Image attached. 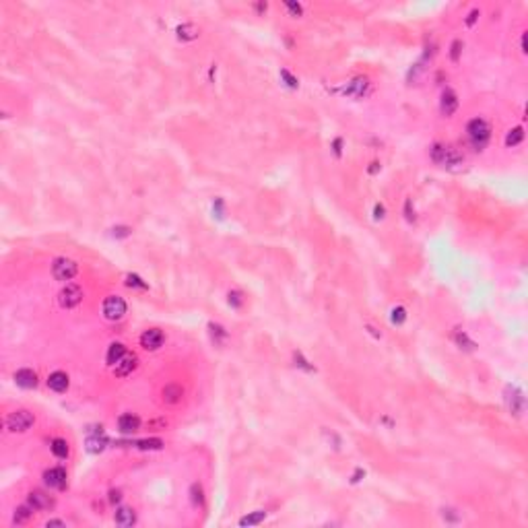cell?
Wrapping results in <instances>:
<instances>
[{
    "instance_id": "obj_1",
    "label": "cell",
    "mask_w": 528,
    "mask_h": 528,
    "mask_svg": "<svg viewBox=\"0 0 528 528\" xmlns=\"http://www.w3.org/2000/svg\"><path fill=\"white\" fill-rule=\"evenodd\" d=\"M432 159L437 165H444V167H458L465 163V155L456 147H450V145H434Z\"/></svg>"
},
{
    "instance_id": "obj_2",
    "label": "cell",
    "mask_w": 528,
    "mask_h": 528,
    "mask_svg": "<svg viewBox=\"0 0 528 528\" xmlns=\"http://www.w3.org/2000/svg\"><path fill=\"white\" fill-rule=\"evenodd\" d=\"M466 134H468L470 145L475 147L477 151H481L485 145L489 143L491 126L487 124V120H483V118H475V120H470V122H468V126H466Z\"/></svg>"
},
{
    "instance_id": "obj_3",
    "label": "cell",
    "mask_w": 528,
    "mask_h": 528,
    "mask_svg": "<svg viewBox=\"0 0 528 528\" xmlns=\"http://www.w3.org/2000/svg\"><path fill=\"white\" fill-rule=\"evenodd\" d=\"M79 273V266L74 260H70V258H56L52 264V275L56 281H62V283H66L70 281V279H74Z\"/></svg>"
},
{
    "instance_id": "obj_4",
    "label": "cell",
    "mask_w": 528,
    "mask_h": 528,
    "mask_svg": "<svg viewBox=\"0 0 528 528\" xmlns=\"http://www.w3.org/2000/svg\"><path fill=\"white\" fill-rule=\"evenodd\" d=\"M33 415H31L29 411H25V408H19V411H13L8 417H6V429L8 432H19V434H23L27 432V429L33 425Z\"/></svg>"
},
{
    "instance_id": "obj_5",
    "label": "cell",
    "mask_w": 528,
    "mask_h": 528,
    "mask_svg": "<svg viewBox=\"0 0 528 528\" xmlns=\"http://www.w3.org/2000/svg\"><path fill=\"white\" fill-rule=\"evenodd\" d=\"M126 314V301L118 295H110L103 301V316L107 320H120Z\"/></svg>"
},
{
    "instance_id": "obj_6",
    "label": "cell",
    "mask_w": 528,
    "mask_h": 528,
    "mask_svg": "<svg viewBox=\"0 0 528 528\" xmlns=\"http://www.w3.org/2000/svg\"><path fill=\"white\" fill-rule=\"evenodd\" d=\"M81 299H83V291H81V287H79V285H72V283H68V285L58 293V304H60L62 308H66V310H70V308H74V306H79V304H81Z\"/></svg>"
},
{
    "instance_id": "obj_7",
    "label": "cell",
    "mask_w": 528,
    "mask_h": 528,
    "mask_svg": "<svg viewBox=\"0 0 528 528\" xmlns=\"http://www.w3.org/2000/svg\"><path fill=\"white\" fill-rule=\"evenodd\" d=\"M44 481H46L48 487L64 489L66 487V470H64L62 466H54V468L44 472Z\"/></svg>"
},
{
    "instance_id": "obj_8",
    "label": "cell",
    "mask_w": 528,
    "mask_h": 528,
    "mask_svg": "<svg viewBox=\"0 0 528 528\" xmlns=\"http://www.w3.org/2000/svg\"><path fill=\"white\" fill-rule=\"evenodd\" d=\"M141 344H143V349H147V351H155V349H159L161 344H163V332H161L159 328H149V330H145L143 335H141Z\"/></svg>"
},
{
    "instance_id": "obj_9",
    "label": "cell",
    "mask_w": 528,
    "mask_h": 528,
    "mask_svg": "<svg viewBox=\"0 0 528 528\" xmlns=\"http://www.w3.org/2000/svg\"><path fill=\"white\" fill-rule=\"evenodd\" d=\"M27 503L31 505L33 510H48L54 505V499L50 497V495L46 491H41V489H33L29 495H27Z\"/></svg>"
},
{
    "instance_id": "obj_10",
    "label": "cell",
    "mask_w": 528,
    "mask_h": 528,
    "mask_svg": "<svg viewBox=\"0 0 528 528\" xmlns=\"http://www.w3.org/2000/svg\"><path fill=\"white\" fill-rule=\"evenodd\" d=\"M136 363H138L136 355H128V353H126L124 357L114 365V373H116V375H120V378H124V375L132 373V372L136 370Z\"/></svg>"
},
{
    "instance_id": "obj_11",
    "label": "cell",
    "mask_w": 528,
    "mask_h": 528,
    "mask_svg": "<svg viewBox=\"0 0 528 528\" xmlns=\"http://www.w3.org/2000/svg\"><path fill=\"white\" fill-rule=\"evenodd\" d=\"M68 373H64V372H54L50 373V378H48V386H50V390L54 392H66L68 390Z\"/></svg>"
},
{
    "instance_id": "obj_12",
    "label": "cell",
    "mask_w": 528,
    "mask_h": 528,
    "mask_svg": "<svg viewBox=\"0 0 528 528\" xmlns=\"http://www.w3.org/2000/svg\"><path fill=\"white\" fill-rule=\"evenodd\" d=\"M441 114L444 116H452L456 110H458V97L456 93L452 91V89H446L444 93H441Z\"/></svg>"
},
{
    "instance_id": "obj_13",
    "label": "cell",
    "mask_w": 528,
    "mask_h": 528,
    "mask_svg": "<svg viewBox=\"0 0 528 528\" xmlns=\"http://www.w3.org/2000/svg\"><path fill=\"white\" fill-rule=\"evenodd\" d=\"M15 382L21 388H35L37 386V373L29 368H23L15 373Z\"/></svg>"
},
{
    "instance_id": "obj_14",
    "label": "cell",
    "mask_w": 528,
    "mask_h": 528,
    "mask_svg": "<svg viewBox=\"0 0 528 528\" xmlns=\"http://www.w3.org/2000/svg\"><path fill=\"white\" fill-rule=\"evenodd\" d=\"M138 427H141V419L132 413H126L118 419V429H120L122 434H134Z\"/></svg>"
},
{
    "instance_id": "obj_15",
    "label": "cell",
    "mask_w": 528,
    "mask_h": 528,
    "mask_svg": "<svg viewBox=\"0 0 528 528\" xmlns=\"http://www.w3.org/2000/svg\"><path fill=\"white\" fill-rule=\"evenodd\" d=\"M114 520L118 526H132L136 522V514L132 508H118L114 514Z\"/></svg>"
},
{
    "instance_id": "obj_16",
    "label": "cell",
    "mask_w": 528,
    "mask_h": 528,
    "mask_svg": "<svg viewBox=\"0 0 528 528\" xmlns=\"http://www.w3.org/2000/svg\"><path fill=\"white\" fill-rule=\"evenodd\" d=\"M161 394H163V403H167V404H176V403L182 401V396H184V390H182V386H178V384H167Z\"/></svg>"
},
{
    "instance_id": "obj_17",
    "label": "cell",
    "mask_w": 528,
    "mask_h": 528,
    "mask_svg": "<svg viewBox=\"0 0 528 528\" xmlns=\"http://www.w3.org/2000/svg\"><path fill=\"white\" fill-rule=\"evenodd\" d=\"M365 89H368V79H353L347 87H344V95H349V97H363Z\"/></svg>"
},
{
    "instance_id": "obj_18",
    "label": "cell",
    "mask_w": 528,
    "mask_h": 528,
    "mask_svg": "<svg viewBox=\"0 0 528 528\" xmlns=\"http://www.w3.org/2000/svg\"><path fill=\"white\" fill-rule=\"evenodd\" d=\"M124 355H126V347H124V344H122V342H112V344H110V349H107L105 359H107V363H110L112 368H114V365L124 357Z\"/></svg>"
},
{
    "instance_id": "obj_19",
    "label": "cell",
    "mask_w": 528,
    "mask_h": 528,
    "mask_svg": "<svg viewBox=\"0 0 528 528\" xmlns=\"http://www.w3.org/2000/svg\"><path fill=\"white\" fill-rule=\"evenodd\" d=\"M31 514H33V508H31L29 503L19 505V508L15 510V514H13V522L15 524H27L29 518H31Z\"/></svg>"
},
{
    "instance_id": "obj_20",
    "label": "cell",
    "mask_w": 528,
    "mask_h": 528,
    "mask_svg": "<svg viewBox=\"0 0 528 528\" xmlns=\"http://www.w3.org/2000/svg\"><path fill=\"white\" fill-rule=\"evenodd\" d=\"M52 452H54V456H58V458H66L68 456V444H66V439H62V437H56L52 441Z\"/></svg>"
},
{
    "instance_id": "obj_21",
    "label": "cell",
    "mask_w": 528,
    "mask_h": 528,
    "mask_svg": "<svg viewBox=\"0 0 528 528\" xmlns=\"http://www.w3.org/2000/svg\"><path fill=\"white\" fill-rule=\"evenodd\" d=\"M178 37H180V39H184V41L196 39V37H198V29L194 27V25H190V23L180 25V27H178Z\"/></svg>"
},
{
    "instance_id": "obj_22",
    "label": "cell",
    "mask_w": 528,
    "mask_h": 528,
    "mask_svg": "<svg viewBox=\"0 0 528 528\" xmlns=\"http://www.w3.org/2000/svg\"><path fill=\"white\" fill-rule=\"evenodd\" d=\"M522 138H524V130L518 126V128H512V130L508 132V136H505V145L508 147H516V145H520L522 143Z\"/></svg>"
},
{
    "instance_id": "obj_23",
    "label": "cell",
    "mask_w": 528,
    "mask_h": 528,
    "mask_svg": "<svg viewBox=\"0 0 528 528\" xmlns=\"http://www.w3.org/2000/svg\"><path fill=\"white\" fill-rule=\"evenodd\" d=\"M264 512H256V514H250V516H246V518L240 520L242 526H254V524H260L264 520Z\"/></svg>"
},
{
    "instance_id": "obj_24",
    "label": "cell",
    "mask_w": 528,
    "mask_h": 528,
    "mask_svg": "<svg viewBox=\"0 0 528 528\" xmlns=\"http://www.w3.org/2000/svg\"><path fill=\"white\" fill-rule=\"evenodd\" d=\"M136 446L141 448V450H159L161 446H163V441L153 437V439H143V441H136Z\"/></svg>"
},
{
    "instance_id": "obj_25",
    "label": "cell",
    "mask_w": 528,
    "mask_h": 528,
    "mask_svg": "<svg viewBox=\"0 0 528 528\" xmlns=\"http://www.w3.org/2000/svg\"><path fill=\"white\" fill-rule=\"evenodd\" d=\"M460 52H462V41L460 39H454V41H452V46H450V58L454 60V62H458Z\"/></svg>"
},
{
    "instance_id": "obj_26",
    "label": "cell",
    "mask_w": 528,
    "mask_h": 528,
    "mask_svg": "<svg viewBox=\"0 0 528 528\" xmlns=\"http://www.w3.org/2000/svg\"><path fill=\"white\" fill-rule=\"evenodd\" d=\"M406 320V310L404 308H394L392 310V322L394 324H403Z\"/></svg>"
},
{
    "instance_id": "obj_27",
    "label": "cell",
    "mask_w": 528,
    "mask_h": 528,
    "mask_svg": "<svg viewBox=\"0 0 528 528\" xmlns=\"http://www.w3.org/2000/svg\"><path fill=\"white\" fill-rule=\"evenodd\" d=\"M281 77L285 79V83L289 85L291 89H297V87H299V81H297V79H295V77H293V74H291L289 70H285V68H283V70H281Z\"/></svg>"
},
{
    "instance_id": "obj_28",
    "label": "cell",
    "mask_w": 528,
    "mask_h": 528,
    "mask_svg": "<svg viewBox=\"0 0 528 528\" xmlns=\"http://www.w3.org/2000/svg\"><path fill=\"white\" fill-rule=\"evenodd\" d=\"M285 8L291 13V17H301V13H304V8L297 2H285Z\"/></svg>"
},
{
    "instance_id": "obj_29",
    "label": "cell",
    "mask_w": 528,
    "mask_h": 528,
    "mask_svg": "<svg viewBox=\"0 0 528 528\" xmlns=\"http://www.w3.org/2000/svg\"><path fill=\"white\" fill-rule=\"evenodd\" d=\"M87 446H89V450L97 452V450H101V448H103V439H99V437H89Z\"/></svg>"
},
{
    "instance_id": "obj_30",
    "label": "cell",
    "mask_w": 528,
    "mask_h": 528,
    "mask_svg": "<svg viewBox=\"0 0 528 528\" xmlns=\"http://www.w3.org/2000/svg\"><path fill=\"white\" fill-rule=\"evenodd\" d=\"M126 279H128V285H130V287L134 285V287H141V289H147V285H145V283H141V279H138L136 275H128Z\"/></svg>"
},
{
    "instance_id": "obj_31",
    "label": "cell",
    "mask_w": 528,
    "mask_h": 528,
    "mask_svg": "<svg viewBox=\"0 0 528 528\" xmlns=\"http://www.w3.org/2000/svg\"><path fill=\"white\" fill-rule=\"evenodd\" d=\"M229 304H233L235 308H240V306H242V297H240L238 291H231V293H229Z\"/></svg>"
},
{
    "instance_id": "obj_32",
    "label": "cell",
    "mask_w": 528,
    "mask_h": 528,
    "mask_svg": "<svg viewBox=\"0 0 528 528\" xmlns=\"http://www.w3.org/2000/svg\"><path fill=\"white\" fill-rule=\"evenodd\" d=\"M456 341H458L460 344H468V349H475V342H470V341L466 339V335H465V332H462V335H460V332H458V335H456Z\"/></svg>"
},
{
    "instance_id": "obj_33",
    "label": "cell",
    "mask_w": 528,
    "mask_h": 528,
    "mask_svg": "<svg viewBox=\"0 0 528 528\" xmlns=\"http://www.w3.org/2000/svg\"><path fill=\"white\" fill-rule=\"evenodd\" d=\"M477 15H479V10H477V8H475V10H470V15H468V19H466V25H472V23H475Z\"/></svg>"
},
{
    "instance_id": "obj_34",
    "label": "cell",
    "mask_w": 528,
    "mask_h": 528,
    "mask_svg": "<svg viewBox=\"0 0 528 528\" xmlns=\"http://www.w3.org/2000/svg\"><path fill=\"white\" fill-rule=\"evenodd\" d=\"M373 213H375V219H382L384 217V207H382V204H375Z\"/></svg>"
},
{
    "instance_id": "obj_35",
    "label": "cell",
    "mask_w": 528,
    "mask_h": 528,
    "mask_svg": "<svg viewBox=\"0 0 528 528\" xmlns=\"http://www.w3.org/2000/svg\"><path fill=\"white\" fill-rule=\"evenodd\" d=\"M46 526H48V528H50V526H64V522H62V520H50Z\"/></svg>"
},
{
    "instance_id": "obj_36",
    "label": "cell",
    "mask_w": 528,
    "mask_h": 528,
    "mask_svg": "<svg viewBox=\"0 0 528 528\" xmlns=\"http://www.w3.org/2000/svg\"><path fill=\"white\" fill-rule=\"evenodd\" d=\"M378 169H380V163H378V161H373L372 167H370V174H375V171H378Z\"/></svg>"
},
{
    "instance_id": "obj_37",
    "label": "cell",
    "mask_w": 528,
    "mask_h": 528,
    "mask_svg": "<svg viewBox=\"0 0 528 528\" xmlns=\"http://www.w3.org/2000/svg\"><path fill=\"white\" fill-rule=\"evenodd\" d=\"M112 501H120V491H114L112 493Z\"/></svg>"
},
{
    "instance_id": "obj_38",
    "label": "cell",
    "mask_w": 528,
    "mask_h": 528,
    "mask_svg": "<svg viewBox=\"0 0 528 528\" xmlns=\"http://www.w3.org/2000/svg\"><path fill=\"white\" fill-rule=\"evenodd\" d=\"M335 151H337V155L341 153V138H337V141H335Z\"/></svg>"
}]
</instances>
